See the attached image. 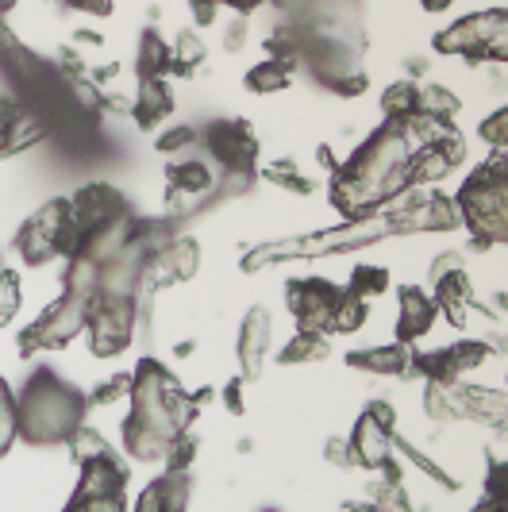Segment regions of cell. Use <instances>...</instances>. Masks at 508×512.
Wrapping results in <instances>:
<instances>
[{"instance_id": "6da1fadb", "label": "cell", "mask_w": 508, "mask_h": 512, "mask_svg": "<svg viewBox=\"0 0 508 512\" xmlns=\"http://www.w3.org/2000/svg\"><path fill=\"white\" fill-rule=\"evenodd\" d=\"M85 409H89V397L81 389L62 382L51 370H39L27 382L24 397L16 401V432L27 443H58L85 424Z\"/></svg>"}, {"instance_id": "7a4b0ae2", "label": "cell", "mask_w": 508, "mask_h": 512, "mask_svg": "<svg viewBox=\"0 0 508 512\" xmlns=\"http://www.w3.org/2000/svg\"><path fill=\"white\" fill-rule=\"evenodd\" d=\"M462 228L474 231L478 247L501 243L508 231V154L497 151L485 166H478L470 178L462 181L455 197Z\"/></svg>"}, {"instance_id": "3957f363", "label": "cell", "mask_w": 508, "mask_h": 512, "mask_svg": "<svg viewBox=\"0 0 508 512\" xmlns=\"http://www.w3.org/2000/svg\"><path fill=\"white\" fill-rule=\"evenodd\" d=\"M435 51L439 54H458L474 66L482 62H505L508 58V16L505 8H489V12H470L443 27L435 35Z\"/></svg>"}, {"instance_id": "277c9868", "label": "cell", "mask_w": 508, "mask_h": 512, "mask_svg": "<svg viewBox=\"0 0 508 512\" xmlns=\"http://www.w3.org/2000/svg\"><path fill=\"white\" fill-rule=\"evenodd\" d=\"M16 247L31 266H43L51 258H74L81 251V231L70 220V205L66 201H47L24 224Z\"/></svg>"}, {"instance_id": "5b68a950", "label": "cell", "mask_w": 508, "mask_h": 512, "mask_svg": "<svg viewBox=\"0 0 508 512\" xmlns=\"http://www.w3.org/2000/svg\"><path fill=\"white\" fill-rule=\"evenodd\" d=\"M85 332H89V347H93L97 359H116V355H124L131 335H135V297H108V293H97V297L89 301Z\"/></svg>"}, {"instance_id": "8992f818", "label": "cell", "mask_w": 508, "mask_h": 512, "mask_svg": "<svg viewBox=\"0 0 508 512\" xmlns=\"http://www.w3.org/2000/svg\"><path fill=\"white\" fill-rule=\"evenodd\" d=\"M85 320H89V297L62 293L31 328L20 332V351H24V355H35V351L66 347V343H74L77 335L85 332Z\"/></svg>"}, {"instance_id": "52a82bcc", "label": "cell", "mask_w": 508, "mask_h": 512, "mask_svg": "<svg viewBox=\"0 0 508 512\" xmlns=\"http://www.w3.org/2000/svg\"><path fill=\"white\" fill-rule=\"evenodd\" d=\"M204 143H208V154L231 174H251L254 162H258V135H254L247 120H216V124H208Z\"/></svg>"}, {"instance_id": "ba28073f", "label": "cell", "mask_w": 508, "mask_h": 512, "mask_svg": "<svg viewBox=\"0 0 508 512\" xmlns=\"http://www.w3.org/2000/svg\"><path fill=\"white\" fill-rule=\"evenodd\" d=\"M0 70L8 74L12 97H24V93H31V89L39 85V81H47V77L54 74V62L31 51L24 39L0 20Z\"/></svg>"}, {"instance_id": "9c48e42d", "label": "cell", "mask_w": 508, "mask_h": 512, "mask_svg": "<svg viewBox=\"0 0 508 512\" xmlns=\"http://www.w3.org/2000/svg\"><path fill=\"white\" fill-rule=\"evenodd\" d=\"M489 359V343L485 339H466L455 347H439V351H412V374H420L424 382H458L462 374L478 370Z\"/></svg>"}, {"instance_id": "30bf717a", "label": "cell", "mask_w": 508, "mask_h": 512, "mask_svg": "<svg viewBox=\"0 0 508 512\" xmlns=\"http://www.w3.org/2000/svg\"><path fill=\"white\" fill-rule=\"evenodd\" d=\"M339 285L324 282V278H305V282H289L285 289V301L289 312L297 316V328L301 332L331 335V308L339 301Z\"/></svg>"}, {"instance_id": "8fae6325", "label": "cell", "mask_w": 508, "mask_h": 512, "mask_svg": "<svg viewBox=\"0 0 508 512\" xmlns=\"http://www.w3.org/2000/svg\"><path fill=\"white\" fill-rule=\"evenodd\" d=\"M66 205H70V220H74V228L81 231V239H85L89 231H97V228H104V224L127 216L124 193H120L116 185H104V181L81 185Z\"/></svg>"}, {"instance_id": "7c38bea8", "label": "cell", "mask_w": 508, "mask_h": 512, "mask_svg": "<svg viewBox=\"0 0 508 512\" xmlns=\"http://www.w3.org/2000/svg\"><path fill=\"white\" fill-rule=\"evenodd\" d=\"M43 139H47V135L39 128V120H35L8 89H0V158L31 151V147H39Z\"/></svg>"}, {"instance_id": "4fadbf2b", "label": "cell", "mask_w": 508, "mask_h": 512, "mask_svg": "<svg viewBox=\"0 0 508 512\" xmlns=\"http://www.w3.org/2000/svg\"><path fill=\"white\" fill-rule=\"evenodd\" d=\"M166 185H170V212H178L185 216L189 208L201 201L204 193H212L216 189V174L208 170V162H197V158H189V162H174V166H166Z\"/></svg>"}, {"instance_id": "5bb4252c", "label": "cell", "mask_w": 508, "mask_h": 512, "mask_svg": "<svg viewBox=\"0 0 508 512\" xmlns=\"http://www.w3.org/2000/svg\"><path fill=\"white\" fill-rule=\"evenodd\" d=\"M270 343H274V316L266 308H251L243 328H239V366L247 378L262 374V362L270 355Z\"/></svg>"}, {"instance_id": "9a60e30c", "label": "cell", "mask_w": 508, "mask_h": 512, "mask_svg": "<svg viewBox=\"0 0 508 512\" xmlns=\"http://www.w3.org/2000/svg\"><path fill=\"white\" fill-rule=\"evenodd\" d=\"M397 305H401V316H397V343H416L435 328V301L432 293L416 289V285H401L397 289Z\"/></svg>"}, {"instance_id": "2e32d148", "label": "cell", "mask_w": 508, "mask_h": 512, "mask_svg": "<svg viewBox=\"0 0 508 512\" xmlns=\"http://www.w3.org/2000/svg\"><path fill=\"white\" fill-rule=\"evenodd\" d=\"M170 116H174V89H170V81L166 77L139 81V93L131 97V120H135V128L154 131L162 128Z\"/></svg>"}, {"instance_id": "e0dca14e", "label": "cell", "mask_w": 508, "mask_h": 512, "mask_svg": "<svg viewBox=\"0 0 508 512\" xmlns=\"http://www.w3.org/2000/svg\"><path fill=\"white\" fill-rule=\"evenodd\" d=\"M432 301L435 312H443L451 328H466L470 324V301H474V285L466 278V270H455V274L439 278L432 285Z\"/></svg>"}, {"instance_id": "ac0fdd59", "label": "cell", "mask_w": 508, "mask_h": 512, "mask_svg": "<svg viewBox=\"0 0 508 512\" xmlns=\"http://www.w3.org/2000/svg\"><path fill=\"white\" fill-rule=\"evenodd\" d=\"M347 366L366 370V374H381V378H412V351L405 343L393 347H370V351H351Z\"/></svg>"}, {"instance_id": "d6986e66", "label": "cell", "mask_w": 508, "mask_h": 512, "mask_svg": "<svg viewBox=\"0 0 508 512\" xmlns=\"http://www.w3.org/2000/svg\"><path fill=\"white\" fill-rule=\"evenodd\" d=\"M185 505H189V474L170 470V474H162L158 482L143 489L135 512H185Z\"/></svg>"}, {"instance_id": "ffe728a7", "label": "cell", "mask_w": 508, "mask_h": 512, "mask_svg": "<svg viewBox=\"0 0 508 512\" xmlns=\"http://www.w3.org/2000/svg\"><path fill=\"white\" fill-rule=\"evenodd\" d=\"M389 439H393V432H385L381 424H374V420L362 412V420L355 424V436L347 439V443H351V451H355L358 466L378 470L381 462L389 459Z\"/></svg>"}, {"instance_id": "44dd1931", "label": "cell", "mask_w": 508, "mask_h": 512, "mask_svg": "<svg viewBox=\"0 0 508 512\" xmlns=\"http://www.w3.org/2000/svg\"><path fill=\"white\" fill-rule=\"evenodd\" d=\"M208 62V43L201 39L197 27L178 31V39L170 43V77H193Z\"/></svg>"}, {"instance_id": "7402d4cb", "label": "cell", "mask_w": 508, "mask_h": 512, "mask_svg": "<svg viewBox=\"0 0 508 512\" xmlns=\"http://www.w3.org/2000/svg\"><path fill=\"white\" fill-rule=\"evenodd\" d=\"M135 70L139 81H151V77H170V43L147 27L143 39H139V54H135Z\"/></svg>"}, {"instance_id": "603a6c76", "label": "cell", "mask_w": 508, "mask_h": 512, "mask_svg": "<svg viewBox=\"0 0 508 512\" xmlns=\"http://www.w3.org/2000/svg\"><path fill=\"white\" fill-rule=\"evenodd\" d=\"M381 112L389 124H405L412 116H420V85L405 77V81H393L385 93H381Z\"/></svg>"}, {"instance_id": "cb8c5ba5", "label": "cell", "mask_w": 508, "mask_h": 512, "mask_svg": "<svg viewBox=\"0 0 508 512\" xmlns=\"http://www.w3.org/2000/svg\"><path fill=\"white\" fill-rule=\"evenodd\" d=\"M462 97L447 85H420V116L439 120V124H455Z\"/></svg>"}, {"instance_id": "d4e9b609", "label": "cell", "mask_w": 508, "mask_h": 512, "mask_svg": "<svg viewBox=\"0 0 508 512\" xmlns=\"http://www.w3.org/2000/svg\"><path fill=\"white\" fill-rule=\"evenodd\" d=\"M293 74L297 70H289V66H281L274 58H266V62H258L247 70V89L258 93V97H270V93H285L289 85H293Z\"/></svg>"}, {"instance_id": "484cf974", "label": "cell", "mask_w": 508, "mask_h": 512, "mask_svg": "<svg viewBox=\"0 0 508 512\" xmlns=\"http://www.w3.org/2000/svg\"><path fill=\"white\" fill-rule=\"evenodd\" d=\"M366 316H370V305L362 301V297H355V293H339V301H335V308H331V335H351L358 332L362 324H366Z\"/></svg>"}, {"instance_id": "4316f807", "label": "cell", "mask_w": 508, "mask_h": 512, "mask_svg": "<svg viewBox=\"0 0 508 512\" xmlns=\"http://www.w3.org/2000/svg\"><path fill=\"white\" fill-rule=\"evenodd\" d=\"M328 351H331L328 335L297 332L289 343H285V351L278 355V362H285V366H297V362H320V359H328Z\"/></svg>"}, {"instance_id": "83f0119b", "label": "cell", "mask_w": 508, "mask_h": 512, "mask_svg": "<svg viewBox=\"0 0 508 512\" xmlns=\"http://www.w3.org/2000/svg\"><path fill=\"white\" fill-rule=\"evenodd\" d=\"M389 289V270L385 266H370V262H362L351 270V285H347V293H355L362 301H370V297H381Z\"/></svg>"}, {"instance_id": "f1b7e54d", "label": "cell", "mask_w": 508, "mask_h": 512, "mask_svg": "<svg viewBox=\"0 0 508 512\" xmlns=\"http://www.w3.org/2000/svg\"><path fill=\"white\" fill-rule=\"evenodd\" d=\"M262 178L270 181V185H281V189H289V193H312V181L297 170V162H289V158H281V162H270L266 170H262Z\"/></svg>"}, {"instance_id": "f546056e", "label": "cell", "mask_w": 508, "mask_h": 512, "mask_svg": "<svg viewBox=\"0 0 508 512\" xmlns=\"http://www.w3.org/2000/svg\"><path fill=\"white\" fill-rule=\"evenodd\" d=\"M24 289H20V274L16 270H0V328H8L20 312Z\"/></svg>"}, {"instance_id": "4dcf8cb0", "label": "cell", "mask_w": 508, "mask_h": 512, "mask_svg": "<svg viewBox=\"0 0 508 512\" xmlns=\"http://www.w3.org/2000/svg\"><path fill=\"white\" fill-rule=\"evenodd\" d=\"M131 397V374H116V378H104L93 393H89V405H116Z\"/></svg>"}, {"instance_id": "1f68e13d", "label": "cell", "mask_w": 508, "mask_h": 512, "mask_svg": "<svg viewBox=\"0 0 508 512\" xmlns=\"http://www.w3.org/2000/svg\"><path fill=\"white\" fill-rule=\"evenodd\" d=\"M70 443H74V459L77 462H89V459H97V455H104V451H112L108 443H104L101 432H93V428H77L74 436H70Z\"/></svg>"}, {"instance_id": "d6a6232c", "label": "cell", "mask_w": 508, "mask_h": 512, "mask_svg": "<svg viewBox=\"0 0 508 512\" xmlns=\"http://www.w3.org/2000/svg\"><path fill=\"white\" fill-rule=\"evenodd\" d=\"M166 466L170 470H189V462L197 459V439L189 436V432H178V436L170 439V447H166Z\"/></svg>"}, {"instance_id": "836d02e7", "label": "cell", "mask_w": 508, "mask_h": 512, "mask_svg": "<svg viewBox=\"0 0 508 512\" xmlns=\"http://www.w3.org/2000/svg\"><path fill=\"white\" fill-rule=\"evenodd\" d=\"M154 147L162 154H178V151H189V147H197V131L189 128V124H178V128H166L158 139H154Z\"/></svg>"}, {"instance_id": "e575fe53", "label": "cell", "mask_w": 508, "mask_h": 512, "mask_svg": "<svg viewBox=\"0 0 508 512\" xmlns=\"http://www.w3.org/2000/svg\"><path fill=\"white\" fill-rule=\"evenodd\" d=\"M478 131H482V139L489 143V147L505 151V147H508V108H497V112H489Z\"/></svg>"}, {"instance_id": "d590c367", "label": "cell", "mask_w": 508, "mask_h": 512, "mask_svg": "<svg viewBox=\"0 0 508 512\" xmlns=\"http://www.w3.org/2000/svg\"><path fill=\"white\" fill-rule=\"evenodd\" d=\"M247 35H251V16H235L224 31V51L228 54H239L247 47Z\"/></svg>"}, {"instance_id": "8d00e7d4", "label": "cell", "mask_w": 508, "mask_h": 512, "mask_svg": "<svg viewBox=\"0 0 508 512\" xmlns=\"http://www.w3.org/2000/svg\"><path fill=\"white\" fill-rule=\"evenodd\" d=\"M455 270H466V262L458 251H443V255L432 262V270H428V282H439V278H447V274H455Z\"/></svg>"}, {"instance_id": "74e56055", "label": "cell", "mask_w": 508, "mask_h": 512, "mask_svg": "<svg viewBox=\"0 0 508 512\" xmlns=\"http://www.w3.org/2000/svg\"><path fill=\"white\" fill-rule=\"evenodd\" d=\"M220 0H189V12H193V24L197 27H212L220 20Z\"/></svg>"}, {"instance_id": "f35d334b", "label": "cell", "mask_w": 508, "mask_h": 512, "mask_svg": "<svg viewBox=\"0 0 508 512\" xmlns=\"http://www.w3.org/2000/svg\"><path fill=\"white\" fill-rule=\"evenodd\" d=\"M324 455H328L335 466H358L355 451H351V443H347V439H331L328 447H324Z\"/></svg>"}, {"instance_id": "ab89813d", "label": "cell", "mask_w": 508, "mask_h": 512, "mask_svg": "<svg viewBox=\"0 0 508 512\" xmlns=\"http://www.w3.org/2000/svg\"><path fill=\"white\" fill-rule=\"evenodd\" d=\"M366 416H370L374 424H381L385 432H393V428H397V412H393V405H385V401H374V405L366 409Z\"/></svg>"}, {"instance_id": "60d3db41", "label": "cell", "mask_w": 508, "mask_h": 512, "mask_svg": "<svg viewBox=\"0 0 508 512\" xmlns=\"http://www.w3.org/2000/svg\"><path fill=\"white\" fill-rule=\"evenodd\" d=\"M62 8H74V12H89V16H108V12H112V0H66Z\"/></svg>"}, {"instance_id": "b9f144b4", "label": "cell", "mask_w": 508, "mask_h": 512, "mask_svg": "<svg viewBox=\"0 0 508 512\" xmlns=\"http://www.w3.org/2000/svg\"><path fill=\"white\" fill-rule=\"evenodd\" d=\"M224 405H228V412H243V385H239V378L228 382V389H224Z\"/></svg>"}, {"instance_id": "7bdbcfd3", "label": "cell", "mask_w": 508, "mask_h": 512, "mask_svg": "<svg viewBox=\"0 0 508 512\" xmlns=\"http://www.w3.org/2000/svg\"><path fill=\"white\" fill-rule=\"evenodd\" d=\"M316 158H320V166H324V170H328V174H335V170H339V166H343V162H339V158H335V151H331V147H316Z\"/></svg>"}, {"instance_id": "ee69618b", "label": "cell", "mask_w": 508, "mask_h": 512, "mask_svg": "<svg viewBox=\"0 0 508 512\" xmlns=\"http://www.w3.org/2000/svg\"><path fill=\"white\" fill-rule=\"evenodd\" d=\"M428 66H432V62H428V58H420V54H412V58H405V70H408L412 77L428 74Z\"/></svg>"}, {"instance_id": "f6af8a7d", "label": "cell", "mask_w": 508, "mask_h": 512, "mask_svg": "<svg viewBox=\"0 0 508 512\" xmlns=\"http://www.w3.org/2000/svg\"><path fill=\"white\" fill-rule=\"evenodd\" d=\"M74 43H77V47H101L104 39H101V35H97V31H77V35H74Z\"/></svg>"}, {"instance_id": "bcb514c9", "label": "cell", "mask_w": 508, "mask_h": 512, "mask_svg": "<svg viewBox=\"0 0 508 512\" xmlns=\"http://www.w3.org/2000/svg\"><path fill=\"white\" fill-rule=\"evenodd\" d=\"M420 4H424V12H447L455 0H420Z\"/></svg>"}, {"instance_id": "7dc6e473", "label": "cell", "mask_w": 508, "mask_h": 512, "mask_svg": "<svg viewBox=\"0 0 508 512\" xmlns=\"http://www.w3.org/2000/svg\"><path fill=\"white\" fill-rule=\"evenodd\" d=\"M474 512H505V501H493V497H485V501Z\"/></svg>"}, {"instance_id": "c3c4849f", "label": "cell", "mask_w": 508, "mask_h": 512, "mask_svg": "<svg viewBox=\"0 0 508 512\" xmlns=\"http://www.w3.org/2000/svg\"><path fill=\"white\" fill-rule=\"evenodd\" d=\"M16 4H20V0H0V20H4V16H8Z\"/></svg>"}, {"instance_id": "681fc988", "label": "cell", "mask_w": 508, "mask_h": 512, "mask_svg": "<svg viewBox=\"0 0 508 512\" xmlns=\"http://www.w3.org/2000/svg\"><path fill=\"white\" fill-rule=\"evenodd\" d=\"M47 4H66V0H47Z\"/></svg>"}]
</instances>
